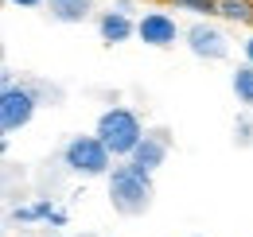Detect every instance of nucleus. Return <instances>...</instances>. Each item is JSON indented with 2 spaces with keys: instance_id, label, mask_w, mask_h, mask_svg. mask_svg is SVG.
I'll list each match as a JSON object with an SVG mask.
<instances>
[{
  "instance_id": "nucleus-1",
  "label": "nucleus",
  "mask_w": 253,
  "mask_h": 237,
  "mask_svg": "<svg viewBox=\"0 0 253 237\" xmlns=\"http://www.w3.org/2000/svg\"><path fill=\"white\" fill-rule=\"evenodd\" d=\"M105 195H109V206L117 210L121 218H144L152 202H156V187H152V175L140 171L136 163H113V171L105 175Z\"/></svg>"
},
{
  "instance_id": "nucleus-2",
  "label": "nucleus",
  "mask_w": 253,
  "mask_h": 237,
  "mask_svg": "<svg viewBox=\"0 0 253 237\" xmlns=\"http://www.w3.org/2000/svg\"><path fill=\"white\" fill-rule=\"evenodd\" d=\"M94 132L101 136V144L113 152L117 159H128L132 152H136V144L144 140V120L136 117V109H128V105H109L101 117H97Z\"/></svg>"
},
{
  "instance_id": "nucleus-3",
  "label": "nucleus",
  "mask_w": 253,
  "mask_h": 237,
  "mask_svg": "<svg viewBox=\"0 0 253 237\" xmlns=\"http://www.w3.org/2000/svg\"><path fill=\"white\" fill-rule=\"evenodd\" d=\"M113 152L101 144L97 132H74L63 144V167L78 179H105L113 171Z\"/></svg>"
},
{
  "instance_id": "nucleus-4",
  "label": "nucleus",
  "mask_w": 253,
  "mask_h": 237,
  "mask_svg": "<svg viewBox=\"0 0 253 237\" xmlns=\"http://www.w3.org/2000/svg\"><path fill=\"white\" fill-rule=\"evenodd\" d=\"M39 93L32 82H12V86H0V132L12 136L20 128H28L39 113Z\"/></svg>"
},
{
  "instance_id": "nucleus-5",
  "label": "nucleus",
  "mask_w": 253,
  "mask_h": 237,
  "mask_svg": "<svg viewBox=\"0 0 253 237\" xmlns=\"http://www.w3.org/2000/svg\"><path fill=\"white\" fill-rule=\"evenodd\" d=\"M183 43L195 59L203 62H222L230 59V35L214 24V20H195L187 31H183Z\"/></svg>"
},
{
  "instance_id": "nucleus-6",
  "label": "nucleus",
  "mask_w": 253,
  "mask_h": 237,
  "mask_svg": "<svg viewBox=\"0 0 253 237\" xmlns=\"http://www.w3.org/2000/svg\"><path fill=\"white\" fill-rule=\"evenodd\" d=\"M136 39H140L144 47L168 51V47H175V43L183 39V28H179V20H175L171 12L152 8V12H144V16L136 20Z\"/></svg>"
},
{
  "instance_id": "nucleus-7",
  "label": "nucleus",
  "mask_w": 253,
  "mask_h": 237,
  "mask_svg": "<svg viewBox=\"0 0 253 237\" xmlns=\"http://www.w3.org/2000/svg\"><path fill=\"white\" fill-rule=\"evenodd\" d=\"M168 152H171V132H168V128H148L144 140L136 144V152L128 156V163H136L140 171L156 175L160 167L168 163Z\"/></svg>"
},
{
  "instance_id": "nucleus-8",
  "label": "nucleus",
  "mask_w": 253,
  "mask_h": 237,
  "mask_svg": "<svg viewBox=\"0 0 253 237\" xmlns=\"http://www.w3.org/2000/svg\"><path fill=\"white\" fill-rule=\"evenodd\" d=\"M97 39L105 47H121L128 39H136V20L128 12H117V8H105L97 12Z\"/></svg>"
},
{
  "instance_id": "nucleus-9",
  "label": "nucleus",
  "mask_w": 253,
  "mask_h": 237,
  "mask_svg": "<svg viewBox=\"0 0 253 237\" xmlns=\"http://www.w3.org/2000/svg\"><path fill=\"white\" fill-rule=\"evenodd\" d=\"M94 8H97L94 0H47L43 12H47L55 24H86V20H97Z\"/></svg>"
},
{
  "instance_id": "nucleus-10",
  "label": "nucleus",
  "mask_w": 253,
  "mask_h": 237,
  "mask_svg": "<svg viewBox=\"0 0 253 237\" xmlns=\"http://www.w3.org/2000/svg\"><path fill=\"white\" fill-rule=\"evenodd\" d=\"M59 214V206L51 198H39V202H28V206H16L8 214L12 226H51V218Z\"/></svg>"
},
{
  "instance_id": "nucleus-11",
  "label": "nucleus",
  "mask_w": 253,
  "mask_h": 237,
  "mask_svg": "<svg viewBox=\"0 0 253 237\" xmlns=\"http://www.w3.org/2000/svg\"><path fill=\"white\" fill-rule=\"evenodd\" d=\"M230 89H234V97H238L242 109H253V62L242 59L230 70Z\"/></svg>"
},
{
  "instance_id": "nucleus-12",
  "label": "nucleus",
  "mask_w": 253,
  "mask_h": 237,
  "mask_svg": "<svg viewBox=\"0 0 253 237\" xmlns=\"http://www.w3.org/2000/svg\"><path fill=\"white\" fill-rule=\"evenodd\" d=\"M218 16L230 24L253 28V0H218Z\"/></svg>"
},
{
  "instance_id": "nucleus-13",
  "label": "nucleus",
  "mask_w": 253,
  "mask_h": 237,
  "mask_svg": "<svg viewBox=\"0 0 253 237\" xmlns=\"http://www.w3.org/2000/svg\"><path fill=\"white\" fill-rule=\"evenodd\" d=\"M234 148H242V152L253 148V109H242L234 117Z\"/></svg>"
},
{
  "instance_id": "nucleus-14",
  "label": "nucleus",
  "mask_w": 253,
  "mask_h": 237,
  "mask_svg": "<svg viewBox=\"0 0 253 237\" xmlns=\"http://www.w3.org/2000/svg\"><path fill=\"white\" fill-rule=\"evenodd\" d=\"M171 8H183L199 20H214L218 16V0H171Z\"/></svg>"
},
{
  "instance_id": "nucleus-15",
  "label": "nucleus",
  "mask_w": 253,
  "mask_h": 237,
  "mask_svg": "<svg viewBox=\"0 0 253 237\" xmlns=\"http://www.w3.org/2000/svg\"><path fill=\"white\" fill-rule=\"evenodd\" d=\"M12 8H47V0H8Z\"/></svg>"
},
{
  "instance_id": "nucleus-16",
  "label": "nucleus",
  "mask_w": 253,
  "mask_h": 237,
  "mask_svg": "<svg viewBox=\"0 0 253 237\" xmlns=\"http://www.w3.org/2000/svg\"><path fill=\"white\" fill-rule=\"evenodd\" d=\"M242 59L253 62V35H246V39H242Z\"/></svg>"
},
{
  "instance_id": "nucleus-17",
  "label": "nucleus",
  "mask_w": 253,
  "mask_h": 237,
  "mask_svg": "<svg viewBox=\"0 0 253 237\" xmlns=\"http://www.w3.org/2000/svg\"><path fill=\"white\" fill-rule=\"evenodd\" d=\"M113 8H117V12H128V16H132V12H136V0H113Z\"/></svg>"
},
{
  "instance_id": "nucleus-18",
  "label": "nucleus",
  "mask_w": 253,
  "mask_h": 237,
  "mask_svg": "<svg viewBox=\"0 0 253 237\" xmlns=\"http://www.w3.org/2000/svg\"><path fill=\"white\" fill-rule=\"evenodd\" d=\"M12 82H16V70L4 66V70H0V86H12Z\"/></svg>"
},
{
  "instance_id": "nucleus-19",
  "label": "nucleus",
  "mask_w": 253,
  "mask_h": 237,
  "mask_svg": "<svg viewBox=\"0 0 253 237\" xmlns=\"http://www.w3.org/2000/svg\"><path fill=\"white\" fill-rule=\"evenodd\" d=\"M195 237H199V234H195Z\"/></svg>"
}]
</instances>
